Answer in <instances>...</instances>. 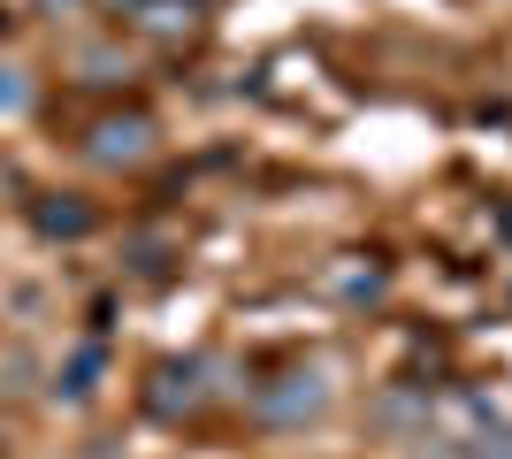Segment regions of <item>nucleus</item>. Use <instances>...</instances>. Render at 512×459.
<instances>
[{"instance_id":"nucleus-1","label":"nucleus","mask_w":512,"mask_h":459,"mask_svg":"<svg viewBox=\"0 0 512 459\" xmlns=\"http://www.w3.org/2000/svg\"><path fill=\"white\" fill-rule=\"evenodd\" d=\"M321 398H329V383H321V375L306 368V375H283V383H268V391H260V414H268V421H283V429H291V421L321 414Z\"/></svg>"},{"instance_id":"nucleus-4","label":"nucleus","mask_w":512,"mask_h":459,"mask_svg":"<svg viewBox=\"0 0 512 459\" xmlns=\"http://www.w3.org/2000/svg\"><path fill=\"white\" fill-rule=\"evenodd\" d=\"M39 230H46V238H85V230H92V215L77 207V199H62V207L46 199V207H39Z\"/></svg>"},{"instance_id":"nucleus-6","label":"nucleus","mask_w":512,"mask_h":459,"mask_svg":"<svg viewBox=\"0 0 512 459\" xmlns=\"http://www.w3.org/2000/svg\"><path fill=\"white\" fill-rule=\"evenodd\" d=\"M467 459H512V429L482 421V429H474V452H467Z\"/></svg>"},{"instance_id":"nucleus-7","label":"nucleus","mask_w":512,"mask_h":459,"mask_svg":"<svg viewBox=\"0 0 512 459\" xmlns=\"http://www.w3.org/2000/svg\"><path fill=\"white\" fill-rule=\"evenodd\" d=\"M23 100H31V85H23V69H0V108L16 115V108H23Z\"/></svg>"},{"instance_id":"nucleus-3","label":"nucleus","mask_w":512,"mask_h":459,"mask_svg":"<svg viewBox=\"0 0 512 459\" xmlns=\"http://www.w3.org/2000/svg\"><path fill=\"white\" fill-rule=\"evenodd\" d=\"M153 414H176V406H199V368H161L153 375Z\"/></svg>"},{"instance_id":"nucleus-5","label":"nucleus","mask_w":512,"mask_h":459,"mask_svg":"<svg viewBox=\"0 0 512 459\" xmlns=\"http://www.w3.org/2000/svg\"><path fill=\"white\" fill-rule=\"evenodd\" d=\"M92 383H100V345L77 352V360L62 368V383H54V391H62V398H92Z\"/></svg>"},{"instance_id":"nucleus-8","label":"nucleus","mask_w":512,"mask_h":459,"mask_svg":"<svg viewBox=\"0 0 512 459\" xmlns=\"http://www.w3.org/2000/svg\"><path fill=\"white\" fill-rule=\"evenodd\" d=\"M46 8H69V0H46Z\"/></svg>"},{"instance_id":"nucleus-2","label":"nucleus","mask_w":512,"mask_h":459,"mask_svg":"<svg viewBox=\"0 0 512 459\" xmlns=\"http://www.w3.org/2000/svg\"><path fill=\"white\" fill-rule=\"evenodd\" d=\"M146 146H153V123H146V115H107L100 131H92V153H100V161H138Z\"/></svg>"}]
</instances>
